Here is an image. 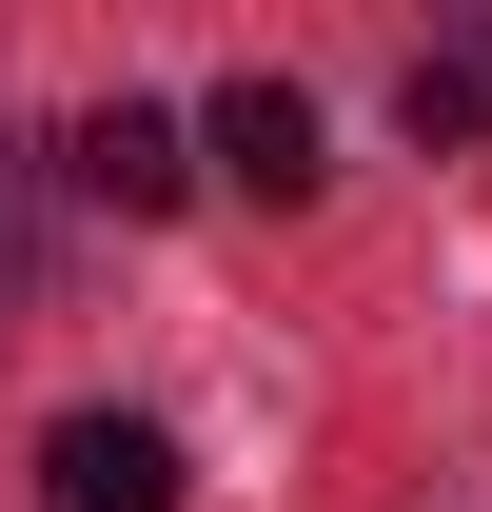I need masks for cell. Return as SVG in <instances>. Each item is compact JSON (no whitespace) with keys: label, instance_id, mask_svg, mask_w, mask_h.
Segmentation results:
<instances>
[{"label":"cell","instance_id":"obj_1","mask_svg":"<svg viewBox=\"0 0 492 512\" xmlns=\"http://www.w3.org/2000/svg\"><path fill=\"white\" fill-rule=\"evenodd\" d=\"M60 178L99 197V217H178V197H197V158H178V119H158V99H99V119L60 138Z\"/></svg>","mask_w":492,"mask_h":512},{"label":"cell","instance_id":"obj_2","mask_svg":"<svg viewBox=\"0 0 492 512\" xmlns=\"http://www.w3.org/2000/svg\"><path fill=\"white\" fill-rule=\"evenodd\" d=\"M40 473H60V512H178V434L158 414H60Z\"/></svg>","mask_w":492,"mask_h":512},{"label":"cell","instance_id":"obj_3","mask_svg":"<svg viewBox=\"0 0 492 512\" xmlns=\"http://www.w3.org/2000/svg\"><path fill=\"white\" fill-rule=\"evenodd\" d=\"M197 138H217V178H237V197H315V99H296V79H237Z\"/></svg>","mask_w":492,"mask_h":512},{"label":"cell","instance_id":"obj_4","mask_svg":"<svg viewBox=\"0 0 492 512\" xmlns=\"http://www.w3.org/2000/svg\"><path fill=\"white\" fill-rule=\"evenodd\" d=\"M0 296H20V158H0Z\"/></svg>","mask_w":492,"mask_h":512}]
</instances>
